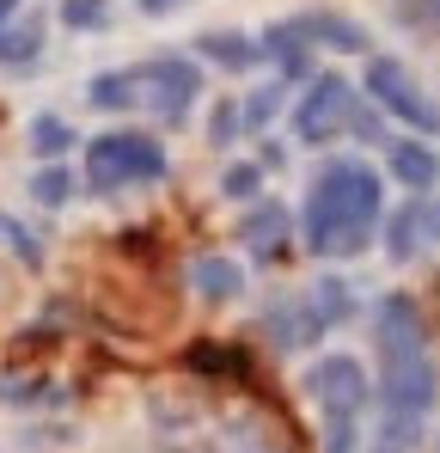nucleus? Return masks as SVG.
Masks as SVG:
<instances>
[{
	"label": "nucleus",
	"mask_w": 440,
	"mask_h": 453,
	"mask_svg": "<svg viewBox=\"0 0 440 453\" xmlns=\"http://www.w3.org/2000/svg\"><path fill=\"white\" fill-rule=\"evenodd\" d=\"M361 92L373 98V111L398 117L404 129H416V135H440V104L416 86V74H410L398 56H367Z\"/></svg>",
	"instance_id": "423d86ee"
},
{
	"label": "nucleus",
	"mask_w": 440,
	"mask_h": 453,
	"mask_svg": "<svg viewBox=\"0 0 440 453\" xmlns=\"http://www.w3.org/2000/svg\"><path fill=\"white\" fill-rule=\"evenodd\" d=\"M0 226H6V215H0Z\"/></svg>",
	"instance_id": "c85d7f7f"
},
{
	"label": "nucleus",
	"mask_w": 440,
	"mask_h": 453,
	"mask_svg": "<svg viewBox=\"0 0 440 453\" xmlns=\"http://www.w3.org/2000/svg\"><path fill=\"white\" fill-rule=\"evenodd\" d=\"M282 104H288V80H263V86H251V98H239V117L251 135H263L282 117Z\"/></svg>",
	"instance_id": "2eb2a0df"
},
{
	"label": "nucleus",
	"mask_w": 440,
	"mask_h": 453,
	"mask_svg": "<svg viewBox=\"0 0 440 453\" xmlns=\"http://www.w3.org/2000/svg\"><path fill=\"white\" fill-rule=\"evenodd\" d=\"M373 356H379V441L410 448L422 441L429 417L440 404V362L429 343V325L410 295H379L373 306Z\"/></svg>",
	"instance_id": "f257e3e1"
},
{
	"label": "nucleus",
	"mask_w": 440,
	"mask_h": 453,
	"mask_svg": "<svg viewBox=\"0 0 440 453\" xmlns=\"http://www.w3.org/2000/svg\"><path fill=\"white\" fill-rule=\"evenodd\" d=\"M62 25L68 31H104L110 25V6L104 0H62Z\"/></svg>",
	"instance_id": "4be33fe9"
},
{
	"label": "nucleus",
	"mask_w": 440,
	"mask_h": 453,
	"mask_svg": "<svg viewBox=\"0 0 440 453\" xmlns=\"http://www.w3.org/2000/svg\"><path fill=\"white\" fill-rule=\"evenodd\" d=\"M190 288L202 301H239L245 295V264L239 257H196L190 264Z\"/></svg>",
	"instance_id": "ddd939ff"
},
{
	"label": "nucleus",
	"mask_w": 440,
	"mask_h": 453,
	"mask_svg": "<svg viewBox=\"0 0 440 453\" xmlns=\"http://www.w3.org/2000/svg\"><path fill=\"white\" fill-rule=\"evenodd\" d=\"M165 148L141 135V129H110V135H92L86 142V184L98 196H123V190H141L165 178Z\"/></svg>",
	"instance_id": "39448f33"
},
{
	"label": "nucleus",
	"mask_w": 440,
	"mask_h": 453,
	"mask_svg": "<svg viewBox=\"0 0 440 453\" xmlns=\"http://www.w3.org/2000/svg\"><path fill=\"white\" fill-rule=\"evenodd\" d=\"M373 453H404V448H391V441H379V448H373Z\"/></svg>",
	"instance_id": "cd10ccee"
},
{
	"label": "nucleus",
	"mask_w": 440,
	"mask_h": 453,
	"mask_svg": "<svg viewBox=\"0 0 440 453\" xmlns=\"http://www.w3.org/2000/svg\"><path fill=\"white\" fill-rule=\"evenodd\" d=\"M37 56H43V19H6L0 25V68L6 74H25V68H37Z\"/></svg>",
	"instance_id": "f8f14e48"
},
{
	"label": "nucleus",
	"mask_w": 440,
	"mask_h": 453,
	"mask_svg": "<svg viewBox=\"0 0 440 453\" xmlns=\"http://www.w3.org/2000/svg\"><path fill=\"white\" fill-rule=\"evenodd\" d=\"M220 190H226L232 203H251V196L263 190V165H251V159H239V165H226V172H220Z\"/></svg>",
	"instance_id": "412c9836"
},
{
	"label": "nucleus",
	"mask_w": 440,
	"mask_h": 453,
	"mask_svg": "<svg viewBox=\"0 0 440 453\" xmlns=\"http://www.w3.org/2000/svg\"><path fill=\"white\" fill-rule=\"evenodd\" d=\"M19 6H25V0H0V25H6V19H12Z\"/></svg>",
	"instance_id": "bb28decb"
},
{
	"label": "nucleus",
	"mask_w": 440,
	"mask_h": 453,
	"mask_svg": "<svg viewBox=\"0 0 440 453\" xmlns=\"http://www.w3.org/2000/svg\"><path fill=\"white\" fill-rule=\"evenodd\" d=\"M178 6H184V0H141L147 19H165V12H178Z\"/></svg>",
	"instance_id": "a878e982"
},
{
	"label": "nucleus",
	"mask_w": 440,
	"mask_h": 453,
	"mask_svg": "<svg viewBox=\"0 0 440 453\" xmlns=\"http://www.w3.org/2000/svg\"><path fill=\"white\" fill-rule=\"evenodd\" d=\"M245 129V117H239V98H220L215 111H209V148H232V135Z\"/></svg>",
	"instance_id": "5701e85b"
},
{
	"label": "nucleus",
	"mask_w": 440,
	"mask_h": 453,
	"mask_svg": "<svg viewBox=\"0 0 440 453\" xmlns=\"http://www.w3.org/2000/svg\"><path fill=\"white\" fill-rule=\"evenodd\" d=\"M416 215H422V245H440V196H416Z\"/></svg>",
	"instance_id": "393cba45"
},
{
	"label": "nucleus",
	"mask_w": 440,
	"mask_h": 453,
	"mask_svg": "<svg viewBox=\"0 0 440 453\" xmlns=\"http://www.w3.org/2000/svg\"><path fill=\"white\" fill-rule=\"evenodd\" d=\"M330 325L318 319V306H312V295H282V301L263 306V337L276 343V349H312L318 337H324Z\"/></svg>",
	"instance_id": "6e6552de"
},
{
	"label": "nucleus",
	"mask_w": 440,
	"mask_h": 453,
	"mask_svg": "<svg viewBox=\"0 0 440 453\" xmlns=\"http://www.w3.org/2000/svg\"><path fill=\"white\" fill-rule=\"evenodd\" d=\"M385 215V184L367 159H324L300 203V245L312 257H361Z\"/></svg>",
	"instance_id": "f03ea898"
},
{
	"label": "nucleus",
	"mask_w": 440,
	"mask_h": 453,
	"mask_svg": "<svg viewBox=\"0 0 440 453\" xmlns=\"http://www.w3.org/2000/svg\"><path fill=\"white\" fill-rule=\"evenodd\" d=\"M288 25L312 43V50H349V56L373 50V43H367V25H355L349 12H330V6H306V12H293Z\"/></svg>",
	"instance_id": "1a4fd4ad"
},
{
	"label": "nucleus",
	"mask_w": 440,
	"mask_h": 453,
	"mask_svg": "<svg viewBox=\"0 0 440 453\" xmlns=\"http://www.w3.org/2000/svg\"><path fill=\"white\" fill-rule=\"evenodd\" d=\"M306 295H312V306H318V319H324L330 331H337V325H343V319L355 312V301H349V288H343L337 276H324V282H312Z\"/></svg>",
	"instance_id": "6ab92c4d"
},
{
	"label": "nucleus",
	"mask_w": 440,
	"mask_h": 453,
	"mask_svg": "<svg viewBox=\"0 0 440 453\" xmlns=\"http://www.w3.org/2000/svg\"><path fill=\"white\" fill-rule=\"evenodd\" d=\"M306 398L324 423V453H361V417L373 404V386L355 356H318L306 368Z\"/></svg>",
	"instance_id": "20e7f679"
},
{
	"label": "nucleus",
	"mask_w": 440,
	"mask_h": 453,
	"mask_svg": "<svg viewBox=\"0 0 440 453\" xmlns=\"http://www.w3.org/2000/svg\"><path fill=\"white\" fill-rule=\"evenodd\" d=\"M355 111H361V92H355L349 80L318 74L312 86H306V98L293 104V135H300V148H324V142L349 135Z\"/></svg>",
	"instance_id": "0eeeda50"
},
{
	"label": "nucleus",
	"mask_w": 440,
	"mask_h": 453,
	"mask_svg": "<svg viewBox=\"0 0 440 453\" xmlns=\"http://www.w3.org/2000/svg\"><path fill=\"white\" fill-rule=\"evenodd\" d=\"M196 98H202V62H190V56H153V62L86 80V104H98V111H153L165 123H184Z\"/></svg>",
	"instance_id": "7ed1b4c3"
},
{
	"label": "nucleus",
	"mask_w": 440,
	"mask_h": 453,
	"mask_svg": "<svg viewBox=\"0 0 440 453\" xmlns=\"http://www.w3.org/2000/svg\"><path fill=\"white\" fill-rule=\"evenodd\" d=\"M288 226H293V215L282 209V203H257V209L245 215L239 233H245V245H251V251H276V245L288 239Z\"/></svg>",
	"instance_id": "4468645a"
},
{
	"label": "nucleus",
	"mask_w": 440,
	"mask_h": 453,
	"mask_svg": "<svg viewBox=\"0 0 440 453\" xmlns=\"http://www.w3.org/2000/svg\"><path fill=\"white\" fill-rule=\"evenodd\" d=\"M31 196H37L43 209H62V203L73 196V172L62 165V159H43V172L31 178Z\"/></svg>",
	"instance_id": "a211bd4d"
},
{
	"label": "nucleus",
	"mask_w": 440,
	"mask_h": 453,
	"mask_svg": "<svg viewBox=\"0 0 440 453\" xmlns=\"http://www.w3.org/2000/svg\"><path fill=\"white\" fill-rule=\"evenodd\" d=\"M398 19L416 25V31H429V37H440V0H398Z\"/></svg>",
	"instance_id": "b1692460"
},
{
	"label": "nucleus",
	"mask_w": 440,
	"mask_h": 453,
	"mask_svg": "<svg viewBox=\"0 0 440 453\" xmlns=\"http://www.w3.org/2000/svg\"><path fill=\"white\" fill-rule=\"evenodd\" d=\"M68 148H73V129H68V117H56V111L31 117V153H37V159H62Z\"/></svg>",
	"instance_id": "f3484780"
},
{
	"label": "nucleus",
	"mask_w": 440,
	"mask_h": 453,
	"mask_svg": "<svg viewBox=\"0 0 440 453\" xmlns=\"http://www.w3.org/2000/svg\"><path fill=\"white\" fill-rule=\"evenodd\" d=\"M385 165H391V178L404 184V190H435V178H440V153L429 148V142H391V153H385Z\"/></svg>",
	"instance_id": "9d476101"
},
{
	"label": "nucleus",
	"mask_w": 440,
	"mask_h": 453,
	"mask_svg": "<svg viewBox=\"0 0 440 453\" xmlns=\"http://www.w3.org/2000/svg\"><path fill=\"white\" fill-rule=\"evenodd\" d=\"M0 239L12 245V257H19L25 270H43V239H37V233H31L25 221H12V215H6V226H0Z\"/></svg>",
	"instance_id": "aec40b11"
},
{
	"label": "nucleus",
	"mask_w": 440,
	"mask_h": 453,
	"mask_svg": "<svg viewBox=\"0 0 440 453\" xmlns=\"http://www.w3.org/2000/svg\"><path fill=\"white\" fill-rule=\"evenodd\" d=\"M196 50H202V62H215V68H226V74H245V68L263 62V43L245 37V31H202Z\"/></svg>",
	"instance_id": "9b49d317"
},
{
	"label": "nucleus",
	"mask_w": 440,
	"mask_h": 453,
	"mask_svg": "<svg viewBox=\"0 0 440 453\" xmlns=\"http://www.w3.org/2000/svg\"><path fill=\"white\" fill-rule=\"evenodd\" d=\"M416 251H422V215H416V196H410V203L385 221V257H391V264H410Z\"/></svg>",
	"instance_id": "dca6fc26"
}]
</instances>
